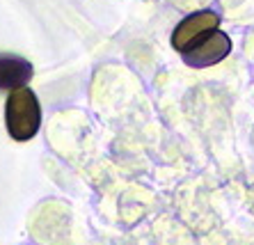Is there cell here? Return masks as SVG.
Returning a JSON list of instances; mask_svg holds the SVG:
<instances>
[{
    "instance_id": "obj_1",
    "label": "cell",
    "mask_w": 254,
    "mask_h": 245,
    "mask_svg": "<svg viewBox=\"0 0 254 245\" xmlns=\"http://www.w3.org/2000/svg\"><path fill=\"white\" fill-rule=\"evenodd\" d=\"M5 126L16 142L32 140L42 126V103L30 87H21L7 94L5 101Z\"/></svg>"
},
{
    "instance_id": "obj_4",
    "label": "cell",
    "mask_w": 254,
    "mask_h": 245,
    "mask_svg": "<svg viewBox=\"0 0 254 245\" xmlns=\"http://www.w3.org/2000/svg\"><path fill=\"white\" fill-rule=\"evenodd\" d=\"M35 69L23 55L16 53H0V92H14L28 87Z\"/></svg>"
},
{
    "instance_id": "obj_2",
    "label": "cell",
    "mask_w": 254,
    "mask_h": 245,
    "mask_svg": "<svg viewBox=\"0 0 254 245\" xmlns=\"http://www.w3.org/2000/svg\"><path fill=\"white\" fill-rule=\"evenodd\" d=\"M218 25L220 16L213 9H201V12L188 14L172 32V46L177 48L179 53H186L190 48H195L204 37L218 30Z\"/></svg>"
},
{
    "instance_id": "obj_3",
    "label": "cell",
    "mask_w": 254,
    "mask_h": 245,
    "mask_svg": "<svg viewBox=\"0 0 254 245\" xmlns=\"http://www.w3.org/2000/svg\"><path fill=\"white\" fill-rule=\"evenodd\" d=\"M231 53V39L227 32L215 30L208 37H204L195 48H190L186 53H181L184 62L192 69H206V66H213L222 62L227 55Z\"/></svg>"
}]
</instances>
